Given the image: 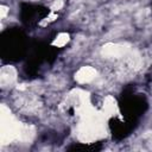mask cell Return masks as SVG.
Returning a JSON list of instances; mask_svg holds the SVG:
<instances>
[{"mask_svg":"<svg viewBox=\"0 0 152 152\" xmlns=\"http://www.w3.org/2000/svg\"><path fill=\"white\" fill-rule=\"evenodd\" d=\"M95 75H96V71L93 68L83 66L76 74V80L80 81V82H89V81H91L95 77Z\"/></svg>","mask_w":152,"mask_h":152,"instance_id":"6da1fadb","label":"cell"},{"mask_svg":"<svg viewBox=\"0 0 152 152\" xmlns=\"http://www.w3.org/2000/svg\"><path fill=\"white\" fill-rule=\"evenodd\" d=\"M68 39H69L68 34L62 33V34H59V36H58V38L53 42V44H55V45H57V46H62V45H64V44L68 42Z\"/></svg>","mask_w":152,"mask_h":152,"instance_id":"3957f363","label":"cell"},{"mask_svg":"<svg viewBox=\"0 0 152 152\" xmlns=\"http://www.w3.org/2000/svg\"><path fill=\"white\" fill-rule=\"evenodd\" d=\"M6 12H7V10H6V7H4V6H2V7H1V17H2V18L5 17V14H6Z\"/></svg>","mask_w":152,"mask_h":152,"instance_id":"277c9868","label":"cell"},{"mask_svg":"<svg viewBox=\"0 0 152 152\" xmlns=\"http://www.w3.org/2000/svg\"><path fill=\"white\" fill-rule=\"evenodd\" d=\"M121 52H122V49H121V46H118V45H107L103 49V55H107L110 57L119 56Z\"/></svg>","mask_w":152,"mask_h":152,"instance_id":"7a4b0ae2","label":"cell"}]
</instances>
